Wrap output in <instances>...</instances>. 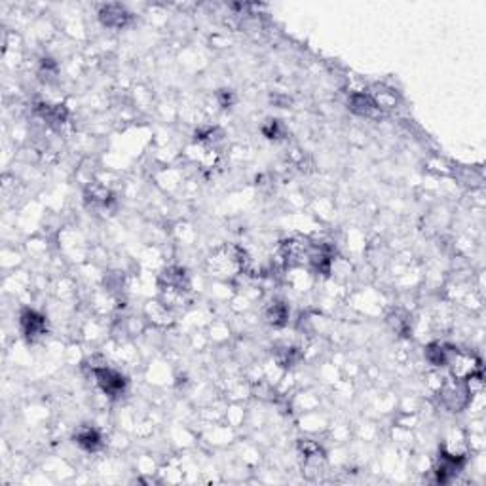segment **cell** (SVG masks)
<instances>
[{
    "mask_svg": "<svg viewBox=\"0 0 486 486\" xmlns=\"http://www.w3.org/2000/svg\"><path fill=\"white\" fill-rule=\"evenodd\" d=\"M266 321L274 327H285L289 323V306L281 300H275L266 310Z\"/></svg>",
    "mask_w": 486,
    "mask_h": 486,
    "instance_id": "obj_9",
    "label": "cell"
},
{
    "mask_svg": "<svg viewBox=\"0 0 486 486\" xmlns=\"http://www.w3.org/2000/svg\"><path fill=\"white\" fill-rule=\"evenodd\" d=\"M19 323H21L23 335H25L29 340H38V338L44 337L46 330H48V321H46V318H44L42 313H38L37 310H25V312L19 316Z\"/></svg>",
    "mask_w": 486,
    "mask_h": 486,
    "instance_id": "obj_4",
    "label": "cell"
},
{
    "mask_svg": "<svg viewBox=\"0 0 486 486\" xmlns=\"http://www.w3.org/2000/svg\"><path fill=\"white\" fill-rule=\"evenodd\" d=\"M280 131H281V125L278 120H268V125H264V127H262V133H264L268 139H278Z\"/></svg>",
    "mask_w": 486,
    "mask_h": 486,
    "instance_id": "obj_10",
    "label": "cell"
},
{
    "mask_svg": "<svg viewBox=\"0 0 486 486\" xmlns=\"http://www.w3.org/2000/svg\"><path fill=\"white\" fill-rule=\"evenodd\" d=\"M447 367L450 368V374H452L454 380L463 382L468 380L469 376H473L475 373H479L480 359L473 351H463V349L450 348Z\"/></svg>",
    "mask_w": 486,
    "mask_h": 486,
    "instance_id": "obj_2",
    "label": "cell"
},
{
    "mask_svg": "<svg viewBox=\"0 0 486 486\" xmlns=\"http://www.w3.org/2000/svg\"><path fill=\"white\" fill-rule=\"evenodd\" d=\"M349 108L359 116H374L380 111L373 95L365 94V92H356L349 95Z\"/></svg>",
    "mask_w": 486,
    "mask_h": 486,
    "instance_id": "obj_7",
    "label": "cell"
},
{
    "mask_svg": "<svg viewBox=\"0 0 486 486\" xmlns=\"http://www.w3.org/2000/svg\"><path fill=\"white\" fill-rule=\"evenodd\" d=\"M76 447H80L84 452H97L103 447V437L99 430H95L94 425H80L73 435Z\"/></svg>",
    "mask_w": 486,
    "mask_h": 486,
    "instance_id": "obj_5",
    "label": "cell"
},
{
    "mask_svg": "<svg viewBox=\"0 0 486 486\" xmlns=\"http://www.w3.org/2000/svg\"><path fill=\"white\" fill-rule=\"evenodd\" d=\"M437 393H439L441 405H443L447 411L460 412L463 411V409H468L469 393L468 390H466V384H463V382H443V386L437 390Z\"/></svg>",
    "mask_w": 486,
    "mask_h": 486,
    "instance_id": "obj_3",
    "label": "cell"
},
{
    "mask_svg": "<svg viewBox=\"0 0 486 486\" xmlns=\"http://www.w3.org/2000/svg\"><path fill=\"white\" fill-rule=\"evenodd\" d=\"M92 373H94V378L101 392L111 399L124 395L125 390H127V378L116 368L108 367V365H95Z\"/></svg>",
    "mask_w": 486,
    "mask_h": 486,
    "instance_id": "obj_1",
    "label": "cell"
},
{
    "mask_svg": "<svg viewBox=\"0 0 486 486\" xmlns=\"http://www.w3.org/2000/svg\"><path fill=\"white\" fill-rule=\"evenodd\" d=\"M101 23L108 29H122L130 23V12L120 4H106L99 10Z\"/></svg>",
    "mask_w": 486,
    "mask_h": 486,
    "instance_id": "obj_6",
    "label": "cell"
},
{
    "mask_svg": "<svg viewBox=\"0 0 486 486\" xmlns=\"http://www.w3.org/2000/svg\"><path fill=\"white\" fill-rule=\"evenodd\" d=\"M449 346H444L441 342H431L425 346V361L430 363L431 367L441 368L447 367V361H449Z\"/></svg>",
    "mask_w": 486,
    "mask_h": 486,
    "instance_id": "obj_8",
    "label": "cell"
}]
</instances>
